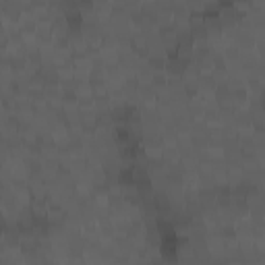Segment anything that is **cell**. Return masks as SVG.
I'll return each mask as SVG.
<instances>
[{
  "instance_id": "6da1fadb",
  "label": "cell",
  "mask_w": 265,
  "mask_h": 265,
  "mask_svg": "<svg viewBox=\"0 0 265 265\" xmlns=\"http://www.w3.org/2000/svg\"><path fill=\"white\" fill-rule=\"evenodd\" d=\"M79 129L87 137L95 135V131L100 129V116H97V110H79Z\"/></svg>"
},
{
  "instance_id": "7a4b0ae2",
  "label": "cell",
  "mask_w": 265,
  "mask_h": 265,
  "mask_svg": "<svg viewBox=\"0 0 265 265\" xmlns=\"http://www.w3.org/2000/svg\"><path fill=\"white\" fill-rule=\"evenodd\" d=\"M234 124L239 131H249L253 129V116H251V112L247 108H239L234 114Z\"/></svg>"
},
{
  "instance_id": "3957f363",
  "label": "cell",
  "mask_w": 265,
  "mask_h": 265,
  "mask_svg": "<svg viewBox=\"0 0 265 265\" xmlns=\"http://www.w3.org/2000/svg\"><path fill=\"white\" fill-rule=\"evenodd\" d=\"M187 112L191 114L193 120H201L205 116V104L199 100V97H193V100H189V104H187Z\"/></svg>"
},
{
  "instance_id": "277c9868",
  "label": "cell",
  "mask_w": 265,
  "mask_h": 265,
  "mask_svg": "<svg viewBox=\"0 0 265 265\" xmlns=\"http://www.w3.org/2000/svg\"><path fill=\"white\" fill-rule=\"evenodd\" d=\"M168 73L166 71H156L153 73V77H151V85H153V89L156 91H164V89H168Z\"/></svg>"
},
{
  "instance_id": "5b68a950",
  "label": "cell",
  "mask_w": 265,
  "mask_h": 265,
  "mask_svg": "<svg viewBox=\"0 0 265 265\" xmlns=\"http://www.w3.org/2000/svg\"><path fill=\"white\" fill-rule=\"evenodd\" d=\"M243 180H245L243 166H228V185L230 187H236V185H241Z\"/></svg>"
},
{
  "instance_id": "8992f818",
  "label": "cell",
  "mask_w": 265,
  "mask_h": 265,
  "mask_svg": "<svg viewBox=\"0 0 265 265\" xmlns=\"http://www.w3.org/2000/svg\"><path fill=\"white\" fill-rule=\"evenodd\" d=\"M209 147H224V129L222 127L209 129Z\"/></svg>"
},
{
  "instance_id": "52a82bcc",
  "label": "cell",
  "mask_w": 265,
  "mask_h": 265,
  "mask_svg": "<svg viewBox=\"0 0 265 265\" xmlns=\"http://www.w3.org/2000/svg\"><path fill=\"white\" fill-rule=\"evenodd\" d=\"M241 54H243V50L236 46V44H228L224 48V56H226L228 62H239L241 60Z\"/></svg>"
},
{
  "instance_id": "ba28073f",
  "label": "cell",
  "mask_w": 265,
  "mask_h": 265,
  "mask_svg": "<svg viewBox=\"0 0 265 265\" xmlns=\"http://www.w3.org/2000/svg\"><path fill=\"white\" fill-rule=\"evenodd\" d=\"M191 12H205V0H185Z\"/></svg>"
},
{
  "instance_id": "9c48e42d",
  "label": "cell",
  "mask_w": 265,
  "mask_h": 265,
  "mask_svg": "<svg viewBox=\"0 0 265 265\" xmlns=\"http://www.w3.org/2000/svg\"><path fill=\"white\" fill-rule=\"evenodd\" d=\"M253 143L257 149L265 147V131H253Z\"/></svg>"
}]
</instances>
